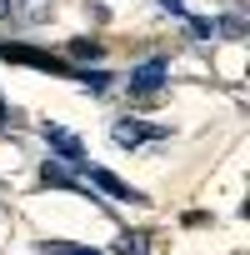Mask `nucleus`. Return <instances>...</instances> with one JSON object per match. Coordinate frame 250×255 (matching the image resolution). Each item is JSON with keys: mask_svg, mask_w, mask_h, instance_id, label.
I'll return each instance as SVG.
<instances>
[{"mask_svg": "<svg viewBox=\"0 0 250 255\" xmlns=\"http://www.w3.org/2000/svg\"><path fill=\"white\" fill-rule=\"evenodd\" d=\"M80 170H85V180H90V185H100L110 200H145L135 185H125L120 175H110V170H100V165H80Z\"/></svg>", "mask_w": 250, "mask_h": 255, "instance_id": "nucleus-3", "label": "nucleus"}, {"mask_svg": "<svg viewBox=\"0 0 250 255\" xmlns=\"http://www.w3.org/2000/svg\"><path fill=\"white\" fill-rule=\"evenodd\" d=\"M115 145H145V140H165V125H145V120H115Z\"/></svg>", "mask_w": 250, "mask_h": 255, "instance_id": "nucleus-2", "label": "nucleus"}, {"mask_svg": "<svg viewBox=\"0 0 250 255\" xmlns=\"http://www.w3.org/2000/svg\"><path fill=\"white\" fill-rule=\"evenodd\" d=\"M5 10H10V0H0V15H5Z\"/></svg>", "mask_w": 250, "mask_h": 255, "instance_id": "nucleus-10", "label": "nucleus"}, {"mask_svg": "<svg viewBox=\"0 0 250 255\" xmlns=\"http://www.w3.org/2000/svg\"><path fill=\"white\" fill-rule=\"evenodd\" d=\"M45 140H50V145L60 150V160H65V165H75V170L85 165V145H80V140H75L70 130H60V125H45Z\"/></svg>", "mask_w": 250, "mask_h": 255, "instance_id": "nucleus-4", "label": "nucleus"}, {"mask_svg": "<svg viewBox=\"0 0 250 255\" xmlns=\"http://www.w3.org/2000/svg\"><path fill=\"white\" fill-rule=\"evenodd\" d=\"M70 55H75V60H85V55L95 60V55H100V40H70Z\"/></svg>", "mask_w": 250, "mask_h": 255, "instance_id": "nucleus-7", "label": "nucleus"}, {"mask_svg": "<svg viewBox=\"0 0 250 255\" xmlns=\"http://www.w3.org/2000/svg\"><path fill=\"white\" fill-rule=\"evenodd\" d=\"M165 85V60H145L140 70H130V95H155Z\"/></svg>", "mask_w": 250, "mask_h": 255, "instance_id": "nucleus-5", "label": "nucleus"}, {"mask_svg": "<svg viewBox=\"0 0 250 255\" xmlns=\"http://www.w3.org/2000/svg\"><path fill=\"white\" fill-rule=\"evenodd\" d=\"M0 60H20V65H35V70H50V75H75V80H80V70H70L60 55H50V50H30V45H0Z\"/></svg>", "mask_w": 250, "mask_h": 255, "instance_id": "nucleus-1", "label": "nucleus"}, {"mask_svg": "<svg viewBox=\"0 0 250 255\" xmlns=\"http://www.w3.org/2000/svg\"><path fill=\"white\" fill-rule=\"evenodd\" d=\"M40 180H45V185H55V190H80V185L70 180V170H65V165H45V170H40Z\"/></svg>", "mask_w": 250, "mask_h": 255, "instance_id": "nucleus-6", "label": "nucleus"}, {"mask_svg": "<svg viewBox=\"0 0 250 255\" xmlns=\"http://www.w3.org/2000/svg\"><path fill=\"white\" fill-rule=\"evenodd\" d=\"M160 5H165L170 15H185V5H180V0H160Z\"/></svg>", "mask_w": 250, "mask_h": 255, "instance_id": "nucleus-9", "label": "nucleus"}, {"mask_svg": "<svg viewBox=\"0 0 250 255\" xmlns=\"http://www.w3.org/2000/svg\"><path fill=\"white\" fill-rule=\"evenodd\" d=\"M55 255H100V250H85V245H65V250H55Z\"/></svg>", "mask_w": 250, "mask_h": 255, "instance_id": "nucleus-8", "label": "nucleus"}]
</instances>
